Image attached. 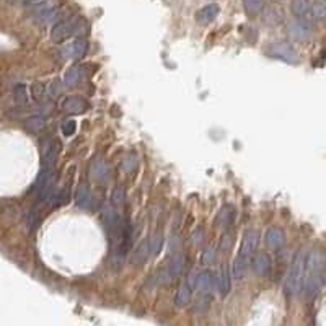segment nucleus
<instances>
[{"label": "nucleus", "mask_w": 326, "mask_h": 326, "mask_svg": "<svg viewBox=\"0 0 326 326\" xmlns=\"http://www.w3.org/2000/svg\"><path fill=\"white\" fill-rule=\"evenodd\" d=\"M324 256L321 251L313 249L310 254H307V274H305L303 290L305 295L311 299L318 294L321 284L324 281Z\"/></svg>", "instance_id": "nucleus-1"}, {"label": "nucleus", "mask_w": 326, "mask_h": 326, "mask_svg": "<svg viewBox=\"0 0 326 326\" xmlns=\"http://www.w3.org/2000/svg\"><path fill=\"white\" fill-rule=\"evenodd\" d=\"M305 274H307V253H299L295 256L286 279V292L289 295L299 294L303 289Z\"/></svg>", "instance_id": "nucleus-2"}, {"label": "nucleus", "mask_w": 326, "mask_h": 326, "mask_svg": "<svg viewBox=\"0 0 326 326\" xmlns=\"http://www.w3.org/2000/svg\"><path fill=\"white\" fill-rule=\"evenodd\" d=\"M184 265H186V256L183 253L175 254L170 259L168 265L157 274V282L160 284V286H168V284H171L173 281L178 279V277L183 274Z\"/></svg>", "instance_id": "nucleus-3"}, {"label": "nucleus", "mask_w": 326, "mask_h": 326, "mask_svg": "<svg viewBox=\"0 0 326 326\" xmlns=\"http://www.w3.org/2000/svg\"><path fill=\"white\" fill-rule=\"evenodd\" d=\"M77 22H79L77 17H71V18L60 20V22L55 23L51 30L52 43L60 44V43H64V41H67L75 31H77Z\"/></svg>", "instance_id": "nucleus-4"}, {"label": "nucleus", "mask_w": 326, "mask_h": 326, "mask_svg": "<svg viewBox=\"0 0 326 326\" xmlns=\"http://www.w3.org/2000/svg\"><path fill=\"white\" fill-rule=\"evenodd\" d=\"M266 52L271 55V57L281 59L284 62H289V64H297V62H299V54H297V51L289 43H286V41H279V43L269 44Z\"/></svg>", "instance_id": "nucleus-5"}, {"label": "nucleus", "mask_w": 326, "mask_h": 326, "mask_svg": "<svg viewBox=\"0 0 326 326\" xmlns=\"http://www.w3.org/2000/svg\"><path fill=\"white\" fill-rule=\"evenodd\" d=\"M57 13H59V7L55 0H44V2H39L31 9L33 18L39 23L51 22L52 18H55Z\"/></svg>", "instance_id": "nucleus-6"}, {"label": "nucleus", "mask_w": 326, "mask_h": 326, "mask_svg": "<svg viewBox=\"0 0 326 326\" xmlns=\"http://www.w3.org/2000/svg\"><path fill=\"white\" fill-rule=\"evenodd\" d=\"M196 287V274H191L188 277V281L183 282L179 289L176 290L175 294V307L181 308V307H186L189 302H191V295H192V289Z\"/></svg>", "instance_id": "nucleus-7"}, {"label": "nucleus", "mask_w": 326, "mask_h": 326, "mask_svg": "<svg viewBox=\"0 0 326 326\" xmlns=\"http://www.w3.org/2000/svg\"><path fill=\"white\" fill-rule=\"evenodd\" d=\"M290 10L297 17L302 20H307V22H311L315 18V12H313V5H311L308 0H292L290 2Z\"/></svg>", "instance_id": "nucleus-8"}, {"label": "nucleus", "mask_w": 326, "mask_h": 326, "mask_svg": "<svg viewBox=\"0 0 326 326\" xmlns=\"http://www.w3.org/2000/svg\"><path fill=\"white\" fill-rule=\"evenodd\" d=\"M287 31L290 34V38L299 39V41H305V39H308L311 36L310 22H307V20H302V18H299L297 22L289 23Z\"/></svg>", "instance_id": "nucleus-9"}, {"label": "nucleus", "mask_w": 326, "mask_h": 326, "mask_svg": "<svg viewBox=\"0 0 326 326\" xmlns=\"http://www.w3.org/2000/svg\"><path fill=\"white\" fill-rule=\"evenodd\" d=\"M256 248H258V233H256L254 230L245 232V237H243V241H241L238 256H241V258H245V259H249L254 254Z\"/></svg>", "instance_id": "nucleus-10"}, {"label": "nucleus", "mask_w": 326, "mask_h": 326, "mask_svg": "<svg viewBox=\"0 0 326 326\" xmlns=\"http://www.w3.org/2000/svg\"><path fill=\"white\" fill-rule=\"evenodd\" d=\"M88 108L87 100H83L82 96H67V98L62 101V109L66 111L67 114H82L85 113Z\"/></svg>", "instance_id": "nucleus-11"}, {"label": "nucleus", "mask_w": 326, "mask_h": 326, "mask_svg": "<svg viewBox=\"0 0 326 326\" xmlns=\"http://www.w3.org/2000/svg\"><path fill=\"white\" fill-rule=\"evenodd\" d=\"M152 254V246H150V238H145L144 241L139 243V246L134 249L133 256H131V265L133 266H142L145 261L149 259Z\"/></svg>", "instance_id": "nucleus-12"}, {"label": "nucleus", "mask_w": 326, "mask_h": 326, "mask_svg": "<svg viewBox=\"0 0 326 326\" xmlns=\"http://www.w3.org/2000/svg\"><path fill=\"white\" fill-rule=\"evenodd\" d=\"M216 287V276L212 271H201L196 274V289L203 294H209Z\"/></svg>", "instance_id": "nucleus-13"}, {"label": "nucleus", "mask_w": 326, "mask_h": 326, "mask_svg": "<svg viewBox=\"0 0 326 326\" xmlns=\"http://www.w3.org/2000/svg\"><path fill=\"white\" fill-rule=\"evenodd\" d=\"M59 152H60V142L57 141V139L43 144V165L54 166L55 158H57Z\"/></svg>", "instance_id": "nucleus-14"}, {"label": "nucleus", "mask_w": 326, "mask_h": 326, "mask_svg": "<svg viewBox=\"0 0 326 326\" xmlns=\"http://www.w3.org/2000/svg\"><path fill=\"white\" fill-rule=\"evenodd\" d=\"M251 268L256 276H266L269 273V269H271V258L266 253L256 254L251 261Z\"/></svg>", "instance_id": "nucleus-15"}, {"label": "nucleus", "mask_w": 326, "mask_h": 326, "mask_svg": "<svg viewBox=\"0 0 326 326\" xmlns=\"http://www.w3.org/2000/svg\"><path fill=\"white\" fill-rule=\"evenodd\" d=\"M87 49H88V43H87V41L85 39H77V41H74L71 46L66 47L64 54H66V57H71L74 60H79V59H82L83 55L87 54Z\"/></svg>", "instance_id": "nucleus-16"}, {"label": "nucleus", "mask_w": 326, "mask_h": 326, "mask_svg": "<svg viewBox=\"0 0 326 326\" xmlns=\"http://www.w3.org/2000/svg\"><path fill=\"white\" fill-rule=\"evenodd\" d=\"M74 199H75V204L82 209H87L88 204H90V199H92V192H90V188H88V183L87 181H80L77 189H75V194H74Z\"/></svg>", "instance_id": "nucleus-17"}, {"label": "nucleus", "mask_w": 326, "mask_h": 326, "mask_svg": "<svg viewBox=\"0 0 326 326\" xmlns=\"http://www.w3.org/2000/svg\"><path fill=\"white\" fill-rule=\"evenodd\" d=\"M230 286H232V276H230V271H228V268L224 266L222 271L219 273V276L216 277V287L220 295H227L230 292Z\"/></svg>", "instance_id": "nucleus-18"}, {"label": "nucleus", "mask_w": 326, "mask_h": 326, "mask_svg": "<svg viewBox=\"0 0 326 326\" xmlns=\"http://www.w3.org/2000/svg\"><path fill=\"white\" fill-rule=\"evenodd\" d=\"M219 12H220V7L217 4L206 5V7H203V9L198 12V22L203 23V25L211 23L212 20H216V17L219 15Z\"/></svg>", "instance_id": "nucleus-19"}, {"label": "nucleus", "mask_w": 326, "mask_h": 326, "mask_svg": "<svg viewBox=\"0 0 326 326\" xmlns=\"http://www.w3.org/2000/svg\"><path fill=\"white\" fill-rule=\"evenodd\" d=\"M265 238H266L268 246H271V248H281V246L284 245V241H286V237H284V232L281 230V228H277V227L268 228Z\"/></svg>", "instance_id": "nucleus-20"}, {"label": "nucleus", "mask_w": 326, "mask_h": 326, "mask_svg": "<svg viewBox=\"0 0 326 326\" xmlns=\"http://www.w3.org/2000/svg\"><path fill=\"white\" fill-rule=\"evenodd\" d=\"M44 127H46V119H44V116H41V114H34L25 119V129L31 134H38Z\"/></svg>", "instance_id": "nucleus-21"}, {"label": "nucleus", "mask_w": 326, "mask_h": 326, "mask_svg": "<svg viewBox=\"0 0 326 326\" xmlns=\"http://www.w3.org/2000/svg\"><path fill=\"white\" fill-rule=\"evenodd\" d=\"M249 259L241 258V256H237L233 261V268H232V276L235 281H241L246 274V268H248Z\"/></svg>", "instance_id": "nucleus-22"}, {"label": "nucleus", "mask_w": 326, "mask_h": 326, "mask_svg": "<svg viewBox=\"0 0 326 326\" xmlns=\"http://www.w3.org/2000/svg\"><path fill=\"white\" fill-rule=\"evenodd\" d=\"M80 79H82V69L79 66H72L67 69V72L64 75V85L72 88L80 82Z\"/></svg>", "instance_id": "nucleus-23"}, {"label": "nucleus", "mask_w": 326, "mask_h": 326, "mask_svg": "<svg viewBox=\"0 0 326 326\" xmlns=\"http://www.w3.org/2000/svg\"><path fill=\"white\" fill-rule=\"evenodd\" d=\"M235 220V207L233 206H224L222 211L219 212V217H217V224L220 227H228L232 225Z\"/></svg>", "instance_id": "nucleus-24"}, {"label": "nucleus", "mask_w": 326, "mask_h": 326, "mask_svg": "<svg viewBox=\"0 0 326 326\" xmlns=\"http://www.w3.org/2000/svg\"><path fill=\"white\" fill-rule=\"evenodd\" d=\"M92 176L95 179H98V181H103V179H106L108 175H109V170H108V166L106 163L101 160V158H96V160L92 163Z\"/></svg>", "instance_id": "nucleus-25"}, {"label": "nucleus", "mask_w": 326, "mask_h": 326, "mask_svg": "<svg viewBox=\"0 0 326 326\" xmlns=\"http://www.w3.org/2000/svg\"><path fill=\"white\" fill-rule=\"evenodd\" d=\"M13 98H15L18 105H26L28 103V90L23 83H18V85H15V88H13Z\"/></svg>", "instance_id": "nucleus-26"}, {"label": "nucleus", "mask_w": 326, "mask_h": 326, "mask_svg": "<svg viewBox=\"0 0 326 326\" xmlns=\"http://www.w3.org/2000/svg\"><path fill=\"white\" fill-rule=\"evenodd\" d=\"M124 203H126V191H124V188H121V186H116L113 192H111V204L119 207Z\"/></svg>", "instance_id": "nucleus-27"}, {"label": "nucleus", "mask_w": 326, "mask_h": 326, "mask_svg": "<svg viewBox=\"0 0 326 326\" xmlns=\"http://www.w3.org/2000/svg\"><path fill=\"white\" fill-rule=\"evenodd\" d=\"M62 90H64V85H62V82L60 80H52L49 85H47V88H46V93L51 96V98L54 100V98H59L60 96V93H62Z\"/></svg>", "instance_id": "nucleus-28"}, {"label": "nucleus", "mask_w": 326, "mask_h": 326, "mask_svg": "<svg viewBox=\"0 0 326 326\" xmlns=\"http://www.w3.org/2000/svg\"><path fill=\"white\" fill-rule=\"evenodd\" d=\"M243 7L248 13H259L265 7V0H243Z\"/></svg>", "instance_id": "nucleus-29"}, {"label": "nucleus", "mask_w": 326, "mask_h": 326, "mask_svg": "<svg viewBox=\"0 0 326 326\" xmlns=\"http://www.w3.org/2000/svg\"><path fill=\"white\" fill-rule=\"evenodd\" d=\"M121 168L126 173H133L137 168V158L134 155H126L121 162Z\"/></svg>", "instance_id": "nucleus-30"}, {"label": "nucleus", "mask_w": 326, "mask_h": 326, "mask_svg": "<svg viewBox=\"0 0 326 326\" xmlns=\"http://www.w3.org/2000/svg\"><path fill=\"white\" fill-rule=\"evenodd\" d=\"M162 245H163V237L160 233L154 235V237L150 238V246H152V254H157L158 251L162 249Z\"/></svg>", "instance_id": "nucleus-31"}, {"label": "nucleus", "mask_w": 326, "mask_h": 326, "mask_svg": "<svg viewBox=\"0 0 326 326\" xmlns=\"http://www.w3.org/2000/svg\"><path fill=\"white\" fill-rule=\"evenodd\" d=\"M209 294H204L203 297H199L198 299V302H196V311H206L207 308H209Z\"/></svg>", "instance_id": "nucleus-32"}, {"label": "nucleus", "mask_w": 326, "mask_h": 326, "mask_svg": "<svg viewBox=\"0 0 326 326\" xmlns=\"http://www.w3.org/2000/svg\"><path fill=\"white\" fill-rule=\"evenodd\" d=\"M75 129H77V122L72 119L62 124V133H64V136H72L75 133Z\"/></svg>", "instance_id": "nucleus-33"}, {"label": "nucleus", "mask_w": 326, "mask_h": 326, "mask_svg": "<svg viewBox=\"0 0 326 326\" xmlns=\"http://www.w3.org/2000/svg\"><path fill=\"white\" fill-rule=\"evenodd\" d=\"M31 92H33V96L34 98H41L44 93H46V87L43 85V83H33V87H31Z\"/></svg>", "instance_id": "nucleus-34"}, {"label": "nucleus", "mask_w": 326, "mask_h": 326, "mask_svg": "<svg viewBox=\"0 0 326 326\" xmlns=\"http://www.w3.org/2000/svg\"><path fill=\"white\" fill-rule=\"evenodd\" d=\"M214 256H216L214 248H207L206 251L203 253V263H204V265H207V263H212L214 261Z\"/></svg>", "instance_id": "nucleus-35"}, {"label": "nucleus", "mask_w": 326, "mask_h": 326, "mask_svg": "<svg viewBox=\"0 0 326 326\" xmlns=\"http://www.w3.org/2000/svg\"><path fill=\"white\" fill-rule=\"evenodd\" d=\"M13 2H17V4H34V2H38V0H13Z\"/></svg>", "instance_id": "nucleus-36"}, {"label": "nucleus", "mask_w": 326, "mask_h": 326, "mask_svg": "<svg viewBox=\"0 0 326 326\" xmlns=\"http://www.w3.org/2000/svg\"><path fill=\"white\" fill-rule=\"evenodd\" d=\"M324 9H326V2H324Z\"/></svg>", "instance_id": "nucleus-37"}]
</instances>
